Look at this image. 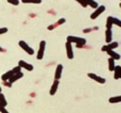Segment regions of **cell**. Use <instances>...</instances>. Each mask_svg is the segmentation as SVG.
Segmentation results:
<instances>
[{"mask_svg":"<svg viewBox=\"0 0 121 113\" xmlns=\"http://www.w3.org/2000/svg\"><path fill=\"white\" fill-rule=\"evenodd\" d=\"M59 84H60L59 80H54V82H53V84H52V87L50 89V95L51 96H54L57 93L58 88H59Z\"/></svg>","mask_w":121,"mask_h":113,"instance_id":"obj_11","label":"cell"},{"mask_svg":"<svg viewBox=\"0 0 121 113\" xmlns=\"http://www.w3.org/2000/svg\"><path fill=\"white\" fill-rule=\"evenodd\" d=\"M107 21H109L110 24L113 25H116L117 26H121V21L119 20V19H116V18H114V17H108V19H107Z\"/></svg>","mask_w":121,"mask_h":113,"instance_id":"obj_14","label":"cell"},{"mask_svg":"<svg viewBox=\"0 0 121 113\" xmlns=\"http://www.w3.org/2000/svg\"><path fill=\"white\" fill-rule=\"evenodd\" d=\"M21 67L20 66H16V67H14V68L12 69L13 70V72H14V74H16V73H19V72H21Z\"/></svg>","mask_w":121,"mask_h":113,"instance_id":"obj_23","label":"cell"},{"mask_svg":"<svg viewBox=\"0 0 121 113\" xmlns=\"http://www.w3.org/2000/svg\"><path fill=\"white\" fill-rule=\"evenodd\" d=\"M66 42H69V43H75L76 44V46L78 45V46H83V45L86 44V39L83 38V37H79V36H67L66 38Z\"/></svg>","mask_w":121,"mask_h":113,"instance_id":"obj_1","label":"cell"},{"mask_svg":"<svg viewBox=\"0 0 121 113\" xmlns=\"http://www.w3.org/2000/svg\"><path fill=\"white\" fill-rule=\"evenodd\" d=\"M111 40H112V31L111 29H107L105 30V43L109 44L111 43Z\"/></svg>","mask_w":121,"mask_h":113,"instance_id":"obj_15","label":"cell"},{"mask_svg":"<svg viewBox=\"0 0 121 113\" xmlns=\"http://www.w3.org/2000/svg\"><path fill=\"white\" fill-rule=\"evenodd\" d=\"M107 54L109 56L110 59H112L113 61H118V59H120V55L118 54V53L114 52V50H110V51H108Z\"/></svg>","mask_w":121,"mask_h":113,"instance_id":"obj_12","label":"cell"},{"mask_svg":"<svg viewBox=\"0 0 121 113\" xmlns=\"http://www.w3.org/2000/svg\"><path fill=\"white\" fill-rule=\"evenodd\" d=\"M45 48H46V41L42 40L39 44V48H38V52H37L36 55V59L38 61H41V59L44 58V53H45Z\"/></svg>","mask_w":121,"mask_h":113,"instance_id":"obj_2","label":"cell"},{"mask_svg":"<svg viewBox=\"0 0 121 113\" xmlns=\"http://www.w3.org/2000/svg\"><path fill=\"white\" fill-rule=\"evenodd\" d=\"M7 104H8V102H7V100H6L5 96L2 93H0V105L3 106V107H6Z\"/></svg>","mask_w":121,"mask_h":113,"instance_id":"obj_17","label":"cell"},{"mask_svg":"<svg viewBox=\"0 0 121 113\" xmlns=\"http://www.w3.org/2000/svg\"><path fill=\"white\" fill-rule=\"evenodd\" d=\"M0 106H1V105H0Z\"/></svg>","mask_w":121,"mask_h":113,"instance_id":"obj_32","label":"cell"},{"mask_svg":"<svg viewBox=\"0 0 121 113\" xmlns=\"http://www.w3.org/2000/svg\"><path fill=\"white\" fill-rule=\"evenodd\" d=\"M57 26H59V25H57V22H56V24H53V25H51L48 26V30H53V29H55Z\"/></svg>","mask_w":121,"mask_h":113,"instance_id":"obj_24","label":"cell"},{"mask_svg":"<svg viewBox=\"0 0 121 113\" xmlns=\"http://www.w3.org/2000/svg\"><path fill=\"white\" fill-rule=\"evenodd\" d=\"M87 76H88L89 78H91V79H93L94 81L100 83V84H104V83H105V79H104V78H103V77H101V76H98V75L95 74V73H91V72H90V73L87 74Z\"/></svg>","mask_w":121,"mask_h":113,"instance_id":"obj_6","label":"cell"},{"mask_svg":"<svg viewBox=\"0 0 121 113\" xmlns=\"http://www.w3.org/2000/svg\"><path fill=\"white\" fill-rule=\"evenodd\" d=\"M8 3H10V4H13V5H19L20 4V0H8V1H7Z\"/></svg>","mask_w":121,"mask_h":113,"instance_id":"obj_22","label":"cell"},{"mask_svg":"<svg viewBox=\"0 0 121 113\" xmlns=\"http://www.w3.org/2000/svg\"><path fill=\"white\" fill-rule=\"evenodd\" d=\"M14 75V72H13V70H9V71H7V72H5L2 76H1V80L4 82V81H8L12 76Z\"/></svg>","mask_w":121,"mask_h":113,"instance_id":"obj_16","label":"cell"},{"mask_svg":"<svg viewBox=\"0 0 121 113\" xmlns=\"http://www.w3.org/2000/svg\"><path fill=\"white\" fill-rule=\"evenodd\" d=\"M18 66H20L21 68H25L27 71H32L33 70V65L26 63V62H25V61H19Z\"/></svg>","mask_w":121,"mask_h":113,"instance_id":"obj_7","label":"cell"},{"mask_svg":"<svg viewBox=\"0 0 121 113\" xmlns=\"http://www.w3.org/2000/svg\"><path fill=\"white\" fill-rule=\"evenodd\" d=\"M118 47V43L117 42H111L108 45H104V46L102 47V51L103 52H108V51H110V50H114Z\"/></svg>","mask_w":121,"mask_h":113,"instance_id":"obj_8","label":"cell"},{"mask_svg":"<svg viewBox=\"0 0 121 113\" xmlns=\"http://www.w3.org/2000/svg\"><path fill=\"white\" fill-rule=\"evenodd\" d=\"M19 46L24 50L26 53H27L28 55H30V56H32L33 54H34V50L29 46V45L26 43V42H25V41H22V40H21L20 42H19Z\"/></svg>","mask_w":121,"mask_h":113,"instance_id":"obj_3","label":"cell"},{"mask_svg":"<svg viewBox=\"0 0 121 113\" xmlns=\"http://www.w3.org/2000/svg\"><path fill=\"white\" fill-rule=\"evenodd\" d=\"M7 31H8V28H7V27L0 28V34H4V33H6Z\"/></svg>","mask_w":121,"mask_h":113,"instance_id":"obj_26","label":"cell"},{"mask_svg":"<svg viewBox=\"0 0 121 113\" xmlns=\"http://www.w3.org/2000/svg\"><path fill=\"white\" fill-rule=\"evenodd\" d=\"M108 70L109 71H113V69H114V67H115V63L114 61H113L112 59H108Z\"/></svg>","mask_w":121,"mask_h":113,"instance_id":"obj_19","label":"cell"},{"mask_svg":"<svg viewBox=\"0 0 121 113\" xmlns=\"http://www.w3.org/2000/svg\"><path fill=\"white\" fill-rule=\"evenodd\" d=\"M108 101L110 103H118L121 101V96H111L108 100Z\"/></svg>","mask_w":121,"mask_h":113,"instance_id":"obj_18","label":"cell"},{"mask_svg":"<svg viewBox=\"0 0 121 113\" xmlns=\"http://www.w3.org/2000/svg\"><path fill=\"white\" fill-rule=\"evenodd\" d=\"M42 1L41 0H38V1H22V3L26 4H40Z\"/></svg>","mask_w":121,"mask_h":113,"instance_id":"obj_21","label":"cell"},{"mask_svg":"<svg viewBox=\"0 0 121 113\" xmlns=\"http://www.w3.org/2000/svg\"><path fill=\"white\" fill-rule=\"evenodd\" d=\"M113 72H114V79L115 80H119L121 78V66L120 65H115L114 69H113Z\"/></svg>","mask_w":121,"mask_h":113,"instance_id":"obj_13","label":"cell"},{"mask_svg":"<svg viewBox=\"0 0 121 113\" xmlns=\"http://www.w3.org/2000/svg\"><path fill=\"white\" fill-rule=\"evenodd\" d=\"M0 112L1 113H9V111L3 106H0Z\"/></svg>","mask_w":121,"mask_h":113,"instance_id":"obj_27","label":"cell"},{"mask_svg":"<svg viewBox=\"0 0 121 113\" xmlns=\"http://www.w3.org/2000/svg\"><path fill=\"white\" fill-rule=\"evenodd\" d=\"M3 52H5V50H4L3 48H1V47H0V53H3Z\"/></svg>","mask_w":121,"mask_h":113,"instance_id":"obj_30","label":"cell"},{"mask_svg":"<svg viewBox=\"0 0 121 113\" xmlns=\"http://www.w3.org/2000/svg\"><path fill=\"white\" fill-rule=\"evenodd\" d=\"M3 85L6 86V87H8V88H11V87H12V84H10L8 81H4V82H3Z\"/></svg>","mask_w":121,"mask_h":113,"instance_id":"obj_28","label":"cell"},{"mask_svg":"<svg viewBox=\"0 0 121 113\" xmlns=\"http://www.w3.org/2000/svg\"><path fill=\"white\" fill-rule=\"evenodd\" d=\"M22 76H24V73H22V71L21 72H19V73H16V74H14L13 76L8 80V82L10 83V84H14L16 81H18L19 79H21V78H22Z\"/></svg>","mask_w":121,"mask_h":113,"instance_id":"obj_10","label":"cell"},{"mask_svg":"<svg viewBox=\"0 0 121 113\" xmlns=\"http://www.w3.org/2000/svg\"><path fill=\"white\" fill-rule=\"evenodd\" d=\"M65 18H62V19H60V20L57 21V25H60L65 24Z\"/></svg>","mask_w":121,"mask_h":113,"instance_id":"obj_25","label":"cell"},{"mask_svg":"<svg viewBox=\"0 0 121 113\" xmlns=\"http://www.w3.org/2000/svg\"><path fill=\"white\" fill-rule=\"evenodd\" d=\"M2 92V89H1V86H0V93Z\"/></svg>","mask_w":121,"mask_h":113,"instance_id":"obj_31","label":"cell"},{"mask_svg":"<svg viewBox=\"0 0 121 113\" xmlns=\"http://www.w3.org/2000/svg\"><path fill=\"white\" fill-rule=\"evenodd\" d=\"M79 4L82 5V7H87V2H82V1H78Z\"/></svg>","mask_w":121,"mask_h":113,"instance_id":"obj_29","label":"cell"},{"mask_svg":"<svg viewBox=\"0 0 121 113\" xmlns=\"http://www.w3.org/2000/svg\"><path fill=\"white\" fill-rule=\"evenodd\" d=\"M62 73H63V65L59 63L57 65V68H56V71H55V80H59L62 78Z\"/></svg>","mask_w":121,"mask_h":113,"instance_id":"obj_9","label":"cell"},{"mask_svg":"<svg viewBox=\"0 0 121 113\" xmlns=\"http://www.w3.org/2000/svg\"><path fill=\"white\" fill-rule=\"evenodd\" d=\"M104 11H105V6H104V5H101V6H99V7H98V8L93 12V14H91L90 18L92 19V20H96V19L99 17L101 14H103Z\"/></svg>","mask_w":121,"mask_h":113,"instance_id":"obj_4","label":"cell"},{"mask_svg":"<svg viewBox=\"0 0 121 113\" xmlns=\"http://www.w3.org/2000/svg\"><path fill=\"white\" fill-rule=\"evenodd\" d=\"M87 6L92 7V8H94V9H97L100 5L98 4V2H97V1H87Z\"/></svg>","mask_w":121,"mask_h":113,"instance_id":"obj_20","label":"cell"},{"mask_svg":"<svg viewBox=\"0 0 121 113\" xmlns=\"http://www.w3.org/2000/svg\"><path fill=\"white\" fill-rule=\"evenodd\" d=\"M65 50H66V57L69 59H72L74 58L73 55V50H72V45L69 42L65 43Z\"/></svg>","mask_w":121,"mask_h":113,"instance_id":"obj_5","label":"cell"}]
</instances>
